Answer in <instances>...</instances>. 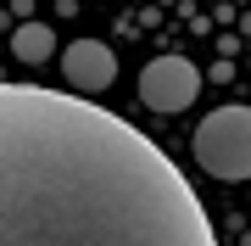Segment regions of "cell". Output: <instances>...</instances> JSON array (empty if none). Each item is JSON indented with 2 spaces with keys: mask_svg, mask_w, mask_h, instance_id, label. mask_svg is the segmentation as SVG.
<instances>
[{
  "mask_svg": "<svg viewBox=\"0 0 251 246\" xmlns=\"http://www.w3.org/2000/svg\"><path fill=\"white\" fill-rule=\"evenodd\" d=\"M0 246H218L190 179L84 95L0 84Z\"/></svg>",
  "mask_w": 251,
  "mask_h": 246,
  "instance_id": "cell-1",
  "label": "cell"
},
{
  "mask_svg": "<svg viewBox=\"0 0 251 246\" xmlns=\"http://www.w3.org/2000/svg\"><path fill=\"white\" fill-rule=\"evenodd\" d=\"M196 163L212 179H251V107H218L196 123Z\"/></svg>",
  "mask_w": 251,
  "mask_h": 246,
  "instance_id": "cell-2",
  "label": "cell"
},
{
  "mask_svg": "<svg viewBox=\"0 0 251 246\" xmlns=\"http://www.w3.org/2000/svg\"><path fill=\"white\" fill-rule=\"evenodd\" d=\"M196 90H201V73L190 56H156L140 73V101L151 112H184L196 101Z\"/></svg>",
  "mask_w": 251,
  "mask_h": 246,
  "instance_id": "cell-3",
  "label": "cell"
},
{
  "mask_svg": "<svg viewBox=\"0 0 251 246\" xmlns=\"http://www.w3.org/2000/svg\"><path fill=\"white\" fill-rule=\"evenodd\" d=\"M62 73H67V84L78 95H100L117 79V56H112V45H100V39H73L62 51Z\"/></svg>",
  "mask_w": 251,
  "mask_h": 246,
  "instance_id": "cell-4",
  "label": "cell"
},
{
  "mask_svg": "<svg viewBox=\"0 0 251 246\" xmlns=\"http://www.w3.org/2000/svg\"><path fill=\"white\" fill-rule=\"evenodd\" d=\"M11 56H17V62H28V67L50 62V56H56V34H50L45 23H23L17 34H11Z\"/></svg>",
  "mask_w": 251,
  "mask_h": 246,
  "instance_id": "cell-5",
  "label": "cell"
}]
</instances>
